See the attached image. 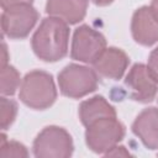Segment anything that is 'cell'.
Instances as JSON below:
<instances>
[{
    "label": "cell",
    "instance_id": "cell-1",
    "mask_svg": "<svg viewBox=\"0 0 158 158\" xmlns=\"http://www.w3.org/2000/svg\"><path fill=\"white\" fill-rule=\"evenodd\" d=\"M69 27L64 21L48 16L42 20L32 36V49L44 62H57L68 53Z\"/></svg>",
    "mask_w": 158,
    "mask_h": 158
},
{
    "label": "cell",
    "instance_id": "cell-2",
    "mask_svg": "<svg viewBox=\"0 0 158 158\" xmlns=\"http://www.w3.org/2000/svg\"><path fill=\"white\" fill-rule=\"evenodd\" d=\"M20 100L33 110H46L57 99V89L53 78L43 70H32L21 81Z\"/></svg>",
    "mask_w": 158,
    "mask_h": 158
},
{
    "label": "cell",
    "instance_id": "cell-3",
    "mask_svg": "<svg viewBox=\"0 0 158 158\" xmlns=\"http://www.w3.org/2000/svg\"><path fill=\"white\" fill-rule=\"evenodd\" d=\"M98 73L80 64H69L58 74L59 90L64 96L80 99L98 88Z\"/></svg>",
    "mask_w": 158,
    "mask_h": 158
},
{
    "label": "cell",
    "instance_id": "cell-4",
    "mask_svg": "<svg viewBox=\"0 0 158 158\" xmlns=\"http://www.w3.org/2000/svg\"><path fill=\"white\" fill-rule=\"evenodd\" d=\"M123 136L125 126L116 118V116L104 117L86 126L85 142L93 152L105 154L112 147L118 144Z\"/></svg>",
    "mask_w": 158,
    "mask_h": 158
},
{
    "label": "cell",
    "instance_id": "cell-5",
    "mask_svg": "<svg viewBox=\"0 0 158 158\" xmlns=\"http://www.w3.org/2000/svg\"><path fill=\"white\" fill-rule=\"evenodd\" d=\"M32 149L37 158H68L74 146L72 136L63 127L48 126L37 135Z\"/></svg>",
    "mask_w": 158,
    "mask_h": 158
},
{
    "label": "cell",
    "instance_id": "cell-6",
    "mask_svg": "<svg viewBox=\"0 0 158 158\" xmlns=\"http://www.w3.org/2000/svg\"><path fill=\"white\" fill-rule=\"evenodd\" d=\"M38 20V12L31 4H23L4 9L1 15V28L4 36L21 40L30 35Z\"/></svg>",
    "mask_w": 158,
    "mask_h": 158
},
{
    "label": "cell",
    "instance_id": "cell-7",
    "mask_svg": "<svg viewBox=\"0 0 158 158\" xmlns=\"http://www.w3.org/2000/svg\"><path fill=\"white\" fill-rule=\"evenodd\" d=\"M106 48L105 37L88 25L79 26L73 35L70 56L83 63H94Z\"/></svg>",
    "mask_w": 158,
    "mask_h": 158
},
{
    "label": "cell",
    "instance_id": "cell-8",
    "mask_svg": "<svg viewBox=\"0 0 158 158\" xmlns=\"http://www.w3.org/2000/svg\"><path fill=\"white\" fill-rule=\"evenodd\" d=\"M125 85L130 96L139 102L152 101L158 91V80L154 78L148 65L135 64L125 78Z\"/></svg>",
    "mask_w": 158,
    "mask_h": 158
},
{
    "label": "cell",
    "instance_id": "cell-9",
    "mask_svg": "<svg viewBox=\"0 0 158 158\" xmlns=\"http://www.w3.org/2000/svg\"><path fill=\"white\" fill-rule=\"evenodd\" d=\"M131 32L133 40L142 46H152L158 42V17L151 6H142L135 11Z\"/></svg>",
    "mask_w": 158,
    "mask_h": 158
},
{
    "label": "cell",
    "instance_id": "cell-10",
    "mask_svg": "<svg viewBox=\"0 0 158 158\" xmlns=\"http://www.w3.org/2000/svg\"><path fill=\"white\" fill-rule=\"evenodd\" d=\"M128 63L130 58L122 49L109 47L102 51V53L93 63V67L99 77L117 80L123 77Z\"/></svg>",
    "mask_w": 158,
    "mask_h": 158
},
{
    "label": "cell",
    "instance_id": "cell-11",
    "mask_svg": "<svg viewBox=\"0 0 158 158\" xmlns=\"http://www.w3.org/2000/svg\"><path fill=\"white\" fill-rule=\"evenodd\" d=\"M132 131L148 149H158V109L141 111L132 123Z\"/></svg>",
    "mask_w": 158,
    "mask_h": 158
},
{
    "label": "cell",
    "instance_id": "cell-12",
    "mask_svg": "<svg viewBox=\"0 0 158 158\" xmlns=\"http://www.w3.org/2000/svg\"><path fill=\"white\" fill-rule=\"evenodd\" d=\"M88 9V0H47L46 12L68 25L80 22Z\"/></svg>",
    "mask_w": 158,
    "mask_h": 158
},
{
    "label": "cell",
    "instance_id": "cell-13",
    "mask_svg": "<svg viewBox=\"0 0 158 158\" xmlns=\"http://www.w3.org/2000/svg\"><path fill=\"white\" fill-rule=\"evenodd\" d=\"M114 116H116L115 109L109 104V101H106L105 98L99 95L83 101L79 106V118L85 127L100 118Z\"/></svg>",
    "mask_w": 158,
    "mask_h": 158
},
{
    "label": "cell",
    "instance_id": "cell-14",
    "mask_svg": "<svg viewBox=\"0 0 158 158\" xmlns=\"http://www.w3.org/2000/svg\"><path fill=\"white\" fill-rule=\"evenodd\" d=\"M21 78L19 72L10 64L1 67V86L0 91L4 96L14 95L21 86Z\"/></svg>",
    "mask_w": 158,
    "mask_h": 158
},
{
    "label": "cell",
    "instance_id": "cell-15",
    "mask_svg": "<svg viewBox=\"0 0 158 158\" xmlns=\"http://www.w3.org/2000/svg\"><path fill=\"white\" fill-rule=\"evenodd\" d=\"M16 114L17 104L2 95L0 99V126L2 130H6L12 125L16 118Z\"/></svg>",
    "mask_w": 158,
    "mask_h": 158
},
{
    "label": "cell",
    "instance_id": "cell-16",
    "mask_svg": "<svg viewBox=\"0 0 158 158\" xmlns=\"http://www.w3.org/2000/svg\"><path fill=\"white\" fill-rule=\"evenodd\" d=\"M28 152L27 148L16 141H6V136L1 135V143H0V157L1 158H22L27 157Z\"/></svg>",
    "mask_w": 158,
    "mask_h": 158
},
{
    "label": "cell",
    "instance_id": "cell-17",
    "mask_svg": "<svg viewBox=\"0 0 158 158\" xmlns=\"http://www.w3.org/2000/svg\"><path fill=\"white\" fill-rule=\"evenodd\" d=\"M148 68L154 75V78L158 80V46L152 51L148 58Z\"/></svg>",
    "mask_w": 158,
    "mask_h": 158
},
{
    "label": "cell",
    "instance_id": "cell-18",
    "mask_svg": "<svg viewBox=\"0 0 158 158\" xmlns=\"http://www.w3.org/2000/svg\"><path fill=\"white\" fill-rule=\"evenodd\" d=\"M104 156H106V157H130L131 156V153L123 147V146H118V144H116L115 147H112L110 151H107Z\"/></svg>",
    "mask_w": 158,
    "mask_h": 158
},
{
    "label": "cell",
    "instance_id": "cell-19",
    "mask_svg": "<svg viewBox=\"0 0 158 158\" xmlns=\"http://www.w3.org/2000/svg\"><path fill=\"white\" fill-rule=\"evenodd\" d=\"M33 0H0L1 2V7L4 9H9L11 6H17V5H23V4H31L32 5Z\"/></svg>",
    "mask_w": 158,
    "mask_h": 158
},
{
    "label": "cell",
    "instance_id": "cell-20",
    "mask_svg": "<svg viewBox=\"0 0 158 158\" xmlns=\"http://www.w3.org/2000/svg\"><path fill=\"white\" fill-rule=\"evenodd\" d=\"M7 59H9V57H7V48H6V44L2 43V59H1V67L9 64V63H7Z\"/></svg>",
    "mask_w": 158,
    "mask_h": 158
},
{
    "label": "cell",
    "instance_id": "cell-21",
    "mask_svg": "<svg viewBox=\"0 0 158 158\" xmlns=\"http://www.w3.org/2000/svg\"><path fill=\"white\" fill-rule=\"evenodd\" d=\"M91 1L98 6H106V5H110L114 0H91Z\"/></svg>",
    "mask_w": 158,
    "mask_h": 158
},
{
    "label": "cell",
    "instance_id": "cell-22",
    "mask_svg": "<svg viewBox=\"0 0 158 158\" xmlns=\"http://www.w3.org/2000/svg\"><path fill=\"white\" fill-rule=\"evenodd\" d=\"M151 9L153 10V12L157 15V17H158V0H152V2H151Z\"/></svg>",
    "mask_w": 158,
    "mask_h": 158
}]
</instances>
